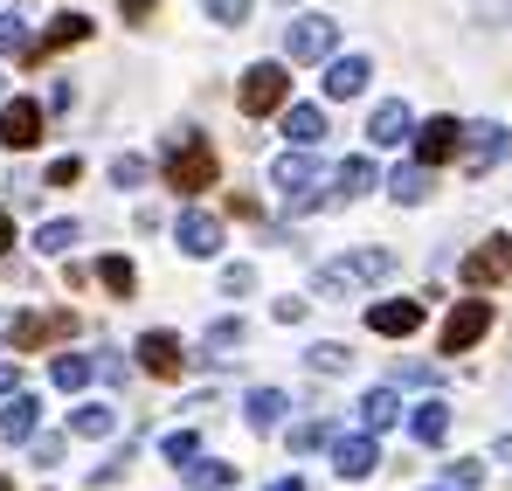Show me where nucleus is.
I'll use <instances>...</instances> for the list:
<instances>
[{
    "instance_id": "nucleus-43",
    "label": "nucleus",
    "mask_w": 512,
    "mask_h": 491,
    "mask_svg": "<svg viewBox=\"0 0 512 491\" xmlns=\"http://www.w3.org/2000/svg\"><path fill=\"white\" fill-rule=\"evenodd\" d=\"M118 14H132V21H146V14H153V0H118Z\"/></svg>"
},
{
    "instance_id": "nucleus-36",
    "label": "nucleus",
    "mask_w": 512,
    "mask_h": 491,
    "mask_svg": "<svg viewBox=\"0 0 512 491\" xmlns=\"http://www.w3.org/2000/svg\"><path fill=\"white\" fill-rule=\"evenodd\" d=\"M146 173H153V166L139 160V153H125V160H111V180H118V187H146Z\"/></svg>"
},
{
    "instance_id": "nucleus-28",
    "label": "nucleus",
    "mask_w": 512,
    "mask_h": 491,
    "mask_svg": "<svg viewBox=\"0 0 512 491\" xmlns=\"http://www.w3.org/2000/svg\"><path fill=\"white\" fill-rule=\"evenodd\" d=\"M97 277H104V291H118V298H132V291H139V270H132L125 256H104V263H97Z\"/></svg>"
},
{
    "instance_id": "nucleus-7",
    "label": "nucleus",
    "mask_w": 512,
    "mask_h": 491,
    "mask_svg": "<svg viewBox=\"0 0 512 491\" xmlns=\"http://www.w3.org/2000/svg\"><path fill=\"white\" fill-rule=\"evenodd\" d=\"M485 332H492V305H485V298H464V305L443 319V353H471Z\"/></svg>"
},
{
    "instance_id": "nucleus-3",
    "label": "nucleus",
    "mask_w": 512,
    "mask_h": 491,
    "mask_svg": "<svg viewBox=\"0 0 512 491\" xmlns=\"http://www.w3.org/2000/svg\"><path fill=\"white\" fill-rule=\"evenodd\" d=\"M270 187L284 194V208H291V215L319 208L326 194H319V160H312V146H298V153H284V160L270 166Z\"/></svg>"
},
{
    "instance_id": "nucleus-22",
    "label": "nucleus",
    "mask_w": 512,
    "mask_h": 491,
    "mask_svg": "<svg viewBox=\"0 0 512 491\" xmlns=\"http://www.w3.org/2000/svg\"><path fill=\"white\" fill-rule=\"evenodd\" d=\"M284 139H291V146H319V139H326V111H319V104H291V111H284Z\"/></svg>"
},
{
    "instance_id": "nucleus-16",
    "label": "nucleus",
    "mask_w": 512,
    "mask_h": 491,
    "mask_svg": "<svg viewBox=\"0 0 512 491\" xmlns=\"http://www.w3.org/2000/svg\"><path fill=\"white\" fill-rule=\"evenodd\" d=\"M367 326L388 332V339H409V332L423 326V305H416V298H381V305L367 312Z\"/></svg>"
},
{
    "instance_id": "nucleus-2",
    "label": "nucleus",
    "mask_w": 512,
    "mask_h": 491,
    "mask_svg": "<svg viewBox=\"0 0 512 491\" xmlns=\"http://www.w3.org/2000/svg\"><path fill=\"white\" fill-rule=\"evenodd\" d=\"M167 187H180V194L215 187V146L201 132H173L167 139Z\"/></svg>"
},
{
    "instance_id": "nucleus-47",
    "label": "nucleus",
    "mask_w": 512,
    "mask_h": 491,
    "mask_svg": "<svg viewBox=\"0 0 512 491\" xmlns=\"http://www.w3.org/2000/svg\"><path fill=\"white\" fill-rule=\"evenodd\" d=\"M0 491H14V485H7V478H0Z\"/></svg>"
},
{
    "instance_id": "nucleus-19",
    "label": "nucleus",
    "mask_w": 512,
    "mask_h": 491,
    "mask_svg": "<svg viewBox=\"0 0 512 491\" xmlns=\"http://www.w3.org/2000/svg\"><path fill=\"white\" fill-rule=\"evenodd\" d=\"M35 422H42V402L14 388V395H7V409H0V436H7V443H28V436H35Z\"/></svg>"
},
{
    "instance_id": "nucleus-39",
    "label": "nucleus",
    "mask_w": 512,
    "mask_h": 491,
    "mask_svg": "<svg viewBox=\"0 0 512 491\" xmlns=\"http://www.w3.org/2000/svg\"><path fill=\"white\" fill-rule=\"evenodd\" d=\"M319 443H326V422H298L291 429V450H319Z\"/></svg>"
},
{
    "instance_id": "nucleus-11",
    "label": "nucleus",
    "mask_w": 512,
    "mask_h": 491,
    "mask_svg": "<svg viewBox=\"0 0 512 491\" xmlns=\"http://www.w3.org/2000/svg\"><path fill=\"white\" fill-rule=\"evenodd\" d=\"M139 367H146L153 381H180V374H187V346H180L173 332H146V339H139Z\"/></svg>"
},
{
    "instance_id": "nucleus-6",
    "label": "nucleus",
    "mask_w": 512,
    "mask_h": 491,
    "mask_svg": "<svg viewBox=\"0 0 512 491\" xmlns=\"http://www.w3.org/2000/svg\"><path fill=\"white\" fill-rule=\"evenodd\" d=\"M457 277H464L471 291H492V284H506V277H512V236H492L485 249H471V256L457 263Z\"/></svg>"
},
{
    "instance_id": "nucleus-31",
    "label": "nucleus",
    "mask_w": 512,
    "mask_h": 491,
    "mask_svg": "<svg viewBox=\"0 0 512 491\" xmlns=\"http://www.w3.org/2000/svg\"><path fill=\"white\" fill-rule=\"evenodd\" d=\"M70 243H77V222H42L35 229V249L42 256H70Z\"/></svg>"
},
{
    "instance_id": "nucleus-18",
    "label": "nucleus",
    "mask_w": 512,
    "mask_h": 491,
    "mask_svg": "<svg viewBox=\"0 0 512 491\" xmlns=\"http://www.w3.org/2000/svg\"><path fill=\"white\" fill-rule=\"evenodd\" d=\"M77 42H90V14H56L49 35L28 42V56H56V49H77Z\"/></svg>"
},
{
    "instance_id": "nucleus-25",
    "label": "nucleus",
    "mask_w": 512,
    "mask_h": 491,
    "mask_svg": "<svg viewBox=\"0 0 512 491\" xmlns=\"http://www.w3.org/2000/svg\"><path fill=\"white\" fill-rule=\"evenodd\" d=\"M284 409H291V402H284L277 388H250V402H243L250 429H277V422H284Z\"/></svg>"
},
{
    "instance_id": "nucleus-33",
    "label": "nucleus",
    "mask_w": 512,
    "mask_h": 491,
    "mask_svg": "<svg viewBox=\"0 0 512 491\" xmlns=\"http://www.w3.org/2000/svg\"><path fill=\"white\" fill-rule=\"evenodd\" d=\"M443 485H450V491H478V485H485V464L457 457V464H443Z\"/></svg>"
},
{
    "instance_id": "nucleus-30",
    "label": "nucleus",
    "mask_w": 512,
    "mask_h": 491,
    "mask_svg": "<svg viewBox=\"0 0 512 491\" xmlns=\"http://www.w3.org/2000/svg\"><path fill=\"white\" fill-rule=\"evenodd\" d=\"M305 360H312V374H346V367H353V353H346L340 339H319Z\"/></svg>"
},
{
    "instance_id": "nucleus-14",
    "label": "nucleus",
    "mask_w": 512,
    "mask_h": 491,
    "mask_svg": "<svg viewBox=\"0 0 512 491\" xmlns=\"http://www.w3.org/2000/svg\"><path fill=\"white\" fill-rule=\"evenodd\" d=\"M70 326H77L70 312H21V319H14V346L35 353V346H49V339H70Z\"/></svg>"
},
{
    "instance_id": "nucleus-21",
    "label": "nucleus",
    "mask_w": 512,
    "mask_h": 491,
    "mask_svg": "<svg viewBox=\"0 0 512 491\" xmlns=\"http://www.w3.org/2000/svg\"><path fill=\"white\" fill-rule=\"evenodd\" d=\"M402 422V395L395 388H367L360 395V429H395Z\"/></svg>"
},
{
    "instance_id": "nucleus-1",
    "label": "nucleus",
    "mask_w": 512,
    "mask_h": 491,
    "mask_svg": "<svg viewBox=\"0 0 512 491\" xmlns=\"http://www.w3.org/2000/svg\"><path fill=\"white\" fill-rule=\"evenodd\" d=\"M388 270H395V249H353V256H340V263L319 270V298H353V291L381 284Z\"/></svg>"
},
{
    "instance_id": "nucleus-9",
    "label": "nucleus",
    "mask_w": 512,
    "mask_h": 491,
    "mask_svg": "<svg viewBox=\"0 0 512 491\" xmlns=\"http://www.w3.org/2000/svg\"><path fill=\"white\" fill-rule=\"evenodd\" d=\"M333 471H340L346 485H360V478H374L381 471V450H374V429H353L333 443Z\"/></svg>"
},
{
    "instance_id": "nucleus-26",
    "label": "nucleus",
    "mask_w": 512,
    "mask_h": 491,
    "mask_svg": "<svg viewBox=\"0 0 512 491\" xmlns=\"http://www.w3.org/2000/svg\"><path fill=\"white\" fill-rule=\"evenodd\" d=\"M70 429H77V436H111V429H118V409H104V402H84V409L70 415Z\"/></svg>"
},
{
    "instance_id": "nucleus-13",
    "label": "nucleus",
    "mask_w": 512,
    "mask_h": 491,
    "mask_svg": "<svg viewBox=\"0 0 512 491\" xmlns=\"http://www.w3.org/2000/svg\"><path fill=\"white\" fill-rule=\"evenodd\" d=\"M367 139H374V146H409V139H416V111H409L402 97L374 104V118H367Z\"/></svg>"
},
{
    "instance_id": "nucleus-4",
    "label": "nucleus",
    "mask_w": 512,
    "mask_h": 491,
    "mask_svg": "<svg viewBox=\"0 0 512 491\" xmlns=\"http://www.w3.org/2000/svg\"><path fill=\"white\" fill-rule=\"evenodd\" d=\"M333 49H340V21H326V14H298L284 28V56L291 63H326Z\"/></svg>"
},
{
    "instance_id": "nucleus-5",
    "label": "nucleus",
    "mask_w": 512,
    "mask_h": 491,
    "mask_svg": "<svg viewBox=\"0 0 512 491\" xmlns=\"http://www.w3.org/2000/svg\"><path fill=\"white\" fill-rule=\"evenodd\" d=\"M284 97H291V70H284V63H250V70H243V111H250V118L284 111Z\"/></svg>"
},
{
    "instance_id": "nucleus-8",
    "label": "nucleus",
    "mask_w": 512,
    "mask_h": 491,
    "mask_svg": "<svg viewBox=\"0 0 512 491\" xmlns=\"http://www.w3.org/2000/svg\"><path fill=\"white\" fill-rule=\"evenodd\" d=\"M35 139H42V104L35 97H7L0 104V146L7 153H28Z\"/></svg>"
},
{
    "instance_id": "nucleus-29",
    "label": "nucleus",
    "mask_w": 512,
    "mask_h": 491,
    "mask_svg": "<svg viewBox=\"0 0 512 491\" xmlns=\"http://www.w3.org/2000/svg\"><path fill=\"white\" fill-rule=\"evenodd\" d=\"M49 381H56L63 395H70V388H84V381H90V360H84V353H56V367H49Z\"/></svg>"
},
{
    "instance_id": "nucleus-24",
    "label": "nucleus",
    "mask_w": 512,
    "mask_h": 491,
    "mask_svg": "<svg viewBox=\"0 0 512 491\" xmlns=\"http://www.w3.org/2000/svg\"><path fill=\"white\" fill-rule=\"evenodd\" d=\"M374 187V160H346V166H333V201H360Z\"/></svg>"
},
{
    "instance_id": "nucleus-12",
    "label": "nucleus",
    "mask_w": 512,
    "mask_h": 491,
    "mask_svg": "<svg viewBox=\"0 0 512 491\" xmlns=\"http://www.w3.org/2000/svg\"><path fill=\"white\" fill-rule=\"evenodd\" d=\"M416 160L423 166H443V160H457V146H464V125L457 118H429V125H416Z\"/></svg>"
},
{
    "instance_id": "nucleus-45",
    "label": "nucleus",
    "mask_w": 512,
    "mask_h": 491,
    "mask_svg": "<svg viewBox=\"0 0 512 491\" xmlns=\"http://www.w3.org/2000/svg\"><path fill=\"white\" fill-rule=\"evenodd\" d=\"M0 249H14V222H7V208H0Z\"/></svg>"
},
{
    "instance_id": "nucleus-35",
    "label": "nucleus",
    "mask_w": 512,
    "mask_h": 491,
    "mask_svg": "<svg viewBox=\"0 0 512 491\" xmlns=\"http://www.w3.org/2000/svg\"><path fill=\"white\" fill-rule=\"evenodd\" d=\"M160 450H167V464H187V457H201V436H194V429H173Z\"/></svg>"
},
{
    "instance_id": "nucleus-46",
    "label": "nucleus",
    "mask_w": 512,
    "mask_h": 491,
    "mask_svg": "<svg viewBox=\"0 0 512 491\" xmlns=\"http://www.w3.org/2000/svg\"><path fill=\"white\" fill-rule=\"evenodd\" d=\"M270 491H305V485H298V478H277V485H270Z\"/></svg>"
},
{
    "instance_id": "nucleus-27",
    "label": "nucleus",
    "mask_w": 512,
    "mask_h": 491,
    "mask_svg": "<svg viewBox=\"0 0 512 491\" xmlns=\"http://www.w3.org/2000/svg\"><path fill=\"white\" fill-rule=\"evenodd\" d=\"M409 429H416V443H443V436H450V409H443V402H423Z\"/></svg>"
},
{
    "instance_id": "nucleus-41",
    "label": "nucleus",
    "mask_w": 512,
    "mask_h": 491,
    "mask_svg": "<svg viewBox=\"0 0 512 491\" xmlns=\"http://www.w3.org/2000/svg\"><path fill=\"white\" fill-rule=\"evenodd\" d=\"M77 173H84V160H56L49 166V187H77Z\"/></svg>"
},
{
    "instance_id": "nucleus-42",
    "label": "nucleus",
    "mask_w": 512,
    "mask_h": 491,
    "mask_svg": "<svg viewBox=\"0 0 512 491\" xmlns=\"http://www.w3.org/2000/svg\"><path fill=\"white\" fill-rule=\"evenodd\" d=\"M28 443H35V464H56L63 457V436H28Z\"/></svg>"
},
{
    "instance_id": "nucleus-38",
    "label": "nucleus",
    "mask_w": 512,
    "mask_h": 491,
    "mask_svg": "<svg viewBox=\"0 0 512 491\" xmlns=\"http://www.w3.org/2000/svg\"><path fill=\"white\" fill-rule=\"evenodd\" d=\"M222 291H229V298L256 291V270H250V263H229V270H222Z\"/></svg>"
},
{
    "instance_id": "nucleus-34",
    "label": "nucleus",
    "mask_w": 512,
    "mask_h": 491,
    "mask_svg": "<svg viewBox=\"0 0 512 491\" xmlns=\"http://www.w3.org/2000/svg\"><path fill=\"white\" fill-rule=\"evenodd\" d=\"M0 56H28V28H21V14H0Z\"/></svg>"
},
{
    "instance_id": "nucleus-15",
    "label": "nucleus",
    "mask_w": 512,
    "mask_h": 491,
    "mask_svg": "<svg viewBox=\"0 0 512 491\" xmlns=\"http://www.w3.org/2000/svg\"><path fill=\"white\" fill-rule=\"evenodd\" d=\"M367 77H374V63H367V56H326V97H333V104L360 97Z\"/></svg>"
},
{
    "instance_id": "nucleus-20",
    "label": "nucleus",
    "mask_w": 512,
    "mask_h": 491,
    "mask_svg": "<svg viewBox=\"0 0 512 491\" xmlns=\"http://www.w3.org/2000/svg\"><path fill=\"white\" fill-rule=\"evenodd\" d=\"M429 187H436V180H429V166H423V160H416V166H395V173H388V194H395L402 208H423Z\"/></svg>"
},
{
    "instance_id": "nucleus-32",
    "label": "nucleus",
    "mask_w": 512,
    "mask_h": 491,
    "mask_svg": "<svg viewBox=\"0 0 512 491\" xmlns=\"http://www.w3.org/2000/svg\"><path fill=\"white\" fill-rule=\"evenodd\" d=\"M236 346H243V319H215L208 326V353L215 360H236Z\"/></svg>"
},
{
    "instance_id": "nucleus-17",
    "label": "nucleus",
    "mask_w": 512,
    "mask_h": 491,
    "mask_svg": "<svg viewBox=\"0 0 512 491\" xmlns=\"http://www.w3.org/2000/svg\"><path fill=\"white\" fill-rule=\"evenodd\" d=\"M173 236H180L187 256H215V249H222V222H215V215H201V208H187Z\"/></svg>"
},
{
    "instance_id": "nucleus-37",
    "label": "nucleus",
    "mask_w": 512,
    "mask_h": 491,
    "mask_svg": "<svg viewBox=\"0 0 512 491\" xmlns=\"http://www.w3.org/2000/svg\"><path fill=\"white\" fill-rule=\"evenodd\" d=\"M208 21H222V28H243V21H250V0H208Z\"/></svg>"
},
{
    "instance_id": "nucleus-10",
    "label": "nucleus",
    "mask_w": 512,
    "mask_h": 491,
    "mask_svg": "<svg viewBox=\"0 0 512 491\" xmlns=\"http://www.w3.org/2000/svg\"><path fill=\"white\" fill-rule=\"evenodd\" d=\"M506 146H512L506 125H464V173H492L506 160Z\"/></svg>"
},
{
    "instance_id": "nucleus-40",
    "label": "nucleus",
    "mask_w": 512,
    "mask_h": 491,
    "mask_svg": "<svg viewBox=\"0 0 512 491\" xmlns=\"http://www.w3.org/2000/svg\"><path fill=\"white\" fill-rule=\"evenodd\" d=\"M270 319H277V326H298V319H305V298H277Z\"/></svg>"
},
{
    "instance_id": "nucleus-23",
    "label": "nucleus",
    "mask_w": 512,
    "mask_h": 491,
    "mask_svg": "<svg viewBox=\"0 0 512 491\" xmlns=\"http://www.w3.org/2000/svg\"><path fill=\"white\" fill-rule=\"evenodd\" d=\"M236 485V464H215V457H187V491H229Z\"/></svg>"
},
{
    "instance_id": "nucleus-44",
    "label": "nucleus",
    "mask_w": 512,
    "mask_h": 491,
    "mask_svg": "<svg viewBox=\"0 0 512 491\" xmlns=\"http://www.w3.org/2000/svg\"><path fill=\"white\" fill-rule=\"evenodd\" d=\"M7 395H14V367L0 360V402H7Z\"/></svg>"
},
{
    "instance_id": "nucleus-48",
    "label": "nucleus",
    "mask_w": 512,
    "mask_h": 491,
    "mask_svg": "<svg viewBox=\"0 0 512 491\" xmlns=\"http://www.w3.org/2000/svg\"><path fill=\"white\" fill-rule=\"evenodd\" d=\"M0 97H7V83H0Z\"/></svg>"
}]
</instances>
